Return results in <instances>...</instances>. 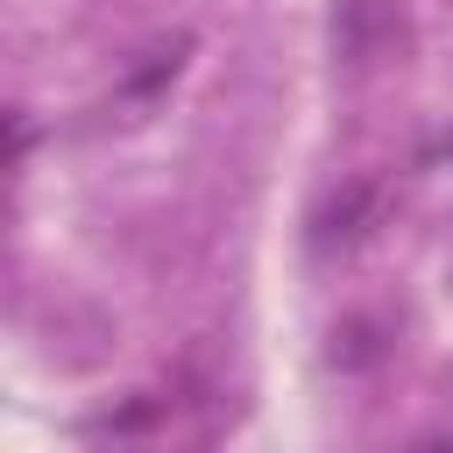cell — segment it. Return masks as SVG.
<instances>
[{"label": "cell", "mask_w": 453, "mask_h": 453, "mask_svg": "<svg viewBox=\"0 0 453 453\" xmlns=\"http://www.w3.org/2000/svg\"><path fill=\"white\" fill-rule=\"evenodd\" d=\"M382 28H389L382 0H340V21H333V35H340V50H347L354 64H368V57H375Z\"/></svg>", "instance_id": "7a4b0ae2"}, {"label": "cell", "mask_w": 453, "mask_h": 453, "mask_svg": "<svg viewBox=\"0 0 453 453\" xmlns=\"http://www.w3.org/2000/svg\"><path fill=\"white\" fill-rule=\"evenodd\" d=\"M382 347H375V326L368 319H347V326H333V361L340 368H368Z\"/></svg>", "instance_id": "3957f363"}, {"label": "cell", "mask_w": 453, "mask_h": 453, "mask_svg": "<svg viewBox=\"0 0 453 453\" xmlns=\"http://www.w3.org/2000/svg\"><path fill=\"white\" fill-rule=\"evenodd\" d=\"M418 453H453V446H446V439H425V446H418Z\"/></svg>", "instance_id": "277c9868"}, {"label": "cell", "mask_w": 453, "mask_h": 453, "mask_svg": "<svg viewBox=\"0 0 453 453\" xmlns=\"http://www.w3.org/2000/svg\"><path fill=\"white\" fill-rule=\"evenodd\" d=\"M375 212H382V184L375 177H354L333 205H326V219H319V241H361L368 226H375Z\"/></svg>", "instance_id": "6da1fadb"}]
</instances>
